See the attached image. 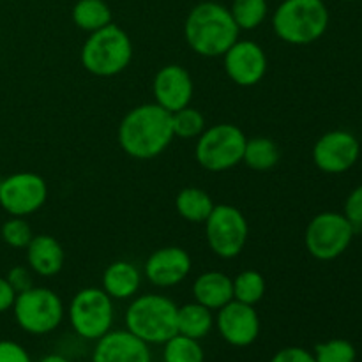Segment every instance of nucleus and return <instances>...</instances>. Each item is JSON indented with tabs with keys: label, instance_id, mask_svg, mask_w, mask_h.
<instances>
[{
	"label": "nucleus",
	"instance_id": "obj_2",
	"mask_svg": "<svg viewBox=\"0 0 362 362\" xmlns=\"http://www.w3.org/2000/svg\"><path fill=\"white\" fill-rule=\"evenodd\" d=\"M184 37L197 55L218 59L240 37L232 13L219 2H200L187 13L184 21Z\"/></svg>",
	"mask_w": 362,
	"mask_h": 362
},
{
	"label": "nucleus",
	"instance_id": "obj_14",
	"mask_svg": "<svg viewBox=\"0 0 362 362\" xmlns=\"http://www.w3.org/2000/svg\"><path fill=\"white\" fill-rule=\"evenodd\" d=\"M214 327L230 346L246 349L260 336V317L255 306L230 300L228 304L216 311Z\"/></svg>",
	"mask_w": 362,
	"mask_h": 362
},
{
	"label": "nucleus",
	"instance_id": "obj_15",
	"mask_svg": "<svg viewBox=\"0 0 362 362\" xmlns=\"http://www.w3.org/2000/svg\"><path fill=\"white\" fill-rule=\"evenodd\" d=\"M193 271L189 251L180 246H165L152 251L144 264V278L156 288L180 285Z\"/></svg>",
	"mask_w": 362,
	"mask_h": 362
},
{
	"label": "nucleus",
	"instance_id": "obj_28",
	"mask_svg": "<svg viewBox=\"0 0 362 362\" xmlns=\"http://www.w3.org/2000/svg\"><path fill=\"white\" fill-rule=\"evenodd\" d=\"M172 126L175 138L180 140H197L207 127V120L200 110L193 108V106H186V108L179 110V112L172 113Z\"/></svg>",
	"mask_w": 362,
	"mask_h": 362
},
{
	"label": "nucleus",
	"instance_id": "obj_4",
	"mask_svg": "<svg viewBox=\"0 0 362 362\" xmlns=\"http://www.w3.org/2000/svg\"><path fill=\"white\" fill-rule=\"evenodd\" d=\"M179 306L163 293H141L124 313L126 329L147 345H163L177 334Z\"/></svg>",
	"mask_w": 362,
	"mask_h": 362
},
{
	"label": "nucleus",
	"instance_id": "obj_12",
	"mask_svg": "<svg viewBox=\"0 0 362 362\" xmlns=\"http://www.w3.org/2000/svg\"><path fill=\"white\" fill-rule=\"evenodd\" d=\"M221 59L226 76L239 87H255L267 74V53L251 39L239 37Z\"/></svg>",
	"mask_w": 362,
	"mask_h": 362
},
{
	"label": "nucleus",
	"instance_id": "obj_10",
	"mask_svg": "<svg viewBox=\"0 0 362 362\" xmlns=\"http://www.w3.org/2000/svg\"><path fill=\"white\" fill-rule=\"evenodd\" d=\"M356 226L343 212L325 211L315 216L306 226L304 244L308 253L320 262H331L341 257L352 244Z\"/></svg>",
	"mask_w": 362,
	"mask_h": 362
},
{
	"label": "nucleus",
	"instance_id": "obj_21",
	"mask_svg": "<svg viewBox=\"0 0 362 362\" xmlns=\"http://www.w3.org/2000/svg\"><path fill=\"white\" fill-rule=\"evenodd\" d=\"M214 329V311L202 306L197 300L179 306L177 311V332L202 341Z\"/></svg>",
	"mask_w": 362,
	"mask_h": 362
},
{
	"label": "nucleus",
	"instance_id": "obj_18",
	"mask_svg": "<svg viewBox=\"0 0 362 362\" xmlns=\"http://www.w3.org/2000/svg\"><path fill=\"white\" fill-rule=\"evenodd\" d=\"M27 265L34 276L53 278L59 274L66 264V251L62 244L48 233H39L32 237L30 244L25 247Z\"/></svg>",
	"mask_w": 362,
	"mask_h": 362
},
{
	"label": "nucleus",
	"instance_id": "obj_32",
	"mask_svg": "<svg viewBox=\"0 0 362 362\" xmlns=\"http://www.w3.org/2000/svg\"><path fill=\"white\" fill-rule=\"evenodd\" d=\"M343 214H345V218L356 226V230L361 228L362 226V184L361 186H357L356 189L350 191V194L345 200Z\"/></svg>",
	"mask_w": 362,
	"mask_h": 362
},
{
	"label": "nucleus",
	"instance_id": "obj_6",
	"mask_svg": "<svg viewBox=\"0 0 362 362\" xmlns=\"http://www.w3.org/2000/svg\"><path fill=\"white\" fill-rule=\"evenodd\" d=\"M13 315L18 327L30 336H46L62 325L66 318L64 300L48 286H30L16 293Z\"/></svg>",
	"mask_w": 362,
	"mask_h": 362
},
{
	"label": "nucleus",
	"instance_id": "obj_29",
	"mask_svg": "<svg viewBox=\"0 0 362 362\" xmlns=\"http://www.w3.org/2000/svg\"><path fill=\"white\" fill-rule=\"evenodd\" d=\"M0 237L6 246L13 247V250H25L30 244L34 232H32V226L28 225L27 218L9 216L0 226Z\"/></svg>",
	"mask_w": 362,
	"mask_h": 362
},
{
	"label": "nucleus",
	"instance_id": "obj_5",
	"mask_svg": "<svg viewBox=\"0 0 362 362\" xmlns=\"http://www.w3.org/2000/svg\"><path fill=\"white\" fill-rule=\"evenodd\" d=\"M133 41L122 27L112 21L90 32L81 46L80 60L85 71L98 78H113L124 73L133 60Z\"/></svg>",
	"mask_w": 362,
	"mask_h": 362
},
{
	"label": "nucleus",
	"instance_id": "obj_20",
	"mask_svg": "<svg viewBox=\"0 0 362 362\" xmlns=\"http://www.w3.org/2000/svg\"><path fill=\"white\" fill-rule=\"evenodd\" d=\"M191 292L198 304L211 311H218L233 300L232 278L221 271H205L194 278Z\"/></svg>",
	"mask_w": 362,
	"mask_h": 362
},
{
	"label": "nucleus",
	"instance_id": "obj_34",
	"mask_svg": "<svg viewBox=\"0 0 362 362\" xmlns=\"http://www.w3.org/2000/svg\"><path fill=\"white\" fill-rule=\"evenodd\" d=\"M269 362H317L310 350L303 346H285L272 356Z\"/></svg>",
	"mask_w": 362,
	"mask_h": 362
},
{
	"label": "nucleus",
	"instance_id": "obj_8",
	"mask_svg": "<svg viewBox=\"0 0 362 362\" xmlns=\"http://www.w3.org/2000/svg\"><path fill=\"white\" fill-rule=\"evenodd\" d=\"M246 141L247 136L235 124H212L197 138L194 159L207 172H228L243 163Z\"/></svg>",
	"mask_w": 362,
	"mask_h": 362
},
{
	"label": "nucleus",
	"instance_id": "obj_13",
	"mask_svg": "<svg viewBox=\"0 0 362 362\" xmlns=\"http://www.w3.org/2000/svg\"><path fill=\"white\" fill-rule=\"evenodd\" d=\"M361 156V144L350 131L334 129L322 134L313 147V163L320 172L339 175L352 168Z\"/></svg>",
	"mask_w": 362,
	"mask_h": 362
},
{
	"label": "nucleus",
	"instance_id": "obj_31",
	"mask_svg": "<svg viewBox=\"0 0 362 362\" xmlns=\"http://www.w3.org/2000/svg\"><path fill=\"white\" fill-rule=\"evenodd\" d=\"M6 279L13 286L14 292L20 293L34 286V272L28 269V265H14L7 271Z\"/></svg>",
	"mask_w": 362,
	"mask_h": 362
},
{
	"label": "nucleus",
	"instance_id": "obj_25",
	"mask_svg": "<svg viewBox=\"0 0 362 362\" xmlns=\"http://www.w3.org/2000/svg\"><path fill=\"white\" fill-rule=\"evenodd\" d=\"M232 286L233 300L250 304V306H257L265 297V290H267L265 278L262 276V272L255 271V269L240 271L235 278H232Z\"/></svg>",
	"mask_w": 362,
	"mask_h": 362
},
{
	"label": "nucleus",
	"instance_id": "obj_17",
	"mask_svg": "<svg viewBox=\"0 0 362 362\" xmlns=\"http://www.w3.org/2000/svg\"><path fill=\"white\" fill-rule=\"evenodd\" d=\"M94 343L90 362H154L151 345L127 329H112Z\"/></svg>",
	"mask_w": 362,
	"mask_h": 362
},
{
	"label": "nucleus",
	"instance_id": "obj_1",
	"mask_svg": "<svg viewBox=\"0 0 362 362\" xmlns=\"http://www.w3.org/2000/svg\"><path fill=\"white\" fill-rule=\"evenodd\" d=\"M175 140L172 113L156 103H144L124 115L117 129V141L129 158L151 161L168 151Z\"/></svg>",
	"mask_w": 362,
	"mask_h": 362
},
{
	"label": "nucleus",
	"instance_id": "obj_36",
	"mask_svg": "<svg viewBox=\"0 0 362 362\" xmlns=\"http://www.w3.org/2000/svg\"><path fill=\"white\" fill-rule=\"evenodd\" d=\"M39 362H73L69 359L67 356H64V354H46V356H42Z\"/></svg>",
	"mask_w": 362,
	"mask_h": 362
},
{
	"label": "nucleus",
	"instance_id": "obj_26",
	"mask_svg": "<svg viewBox=\"0 0 362 362\" xmlns=\"http://www.w3.org/2000/svg\"><path fill=\"white\" fill-rule=\"evenodd\" d=\"M228 9L240 30H257L269 16L267 0H233Z\"/></svg>",
	"mask_w": 362,
	"mask_h": 362
},
{
	"label": "nucleus",
	"instance_id": "obj_30",
	"mask_svg": "<svg viewBox=\"0 0 362 362\" xmlns=\"http://www.w3.org/2000/svg\"><path fill=\"white\" fill-rule=\"evenodd\" d=\"M317 362H356L357 350L349 339H329L315 346Z\"/></svg>",
	"mask_w": 362,
	"mask_h": 362
},
{
	"label": "nucleus",
	"instance_id": "obj_24",
	"mask_svg": "<svg viewBox=\"0 0 362 362\" xmlns=\"http://www.w3.org/2000/svg\"><path fill=\"white\" fill-rule=\"evenodd\" d=\"M73 23L83 32H95L112 23V9L106 0H78L71 11Z\"/></svg>",
	"mask_w": 362,
	"mask_h": 362
},
{
	"label": "nucleus",
	"instance_id": "obj_23",
	"mask_svg": "<svg viewBox=\"0 0 362 362\" xmlns=\"http://www.w3.org/2000/svg\"><path fill=\"white\" fill-rule=\"evenodd\" d=\"M279 159H281V148L272 138H247L243 156V163L247 168L255 172H269L278 166Z\"/></svg>",
	"mask_w": 362,
	"mask_h": 362
},
{
	"label": "nucleus",
	"instance_id": "obj_3",
	"mask_svg": "<svg viewBox=\"0 0 362 362\" xmlns=\"http://www.w3.org/2000/svg\"><path fill=\"white\" fill-rule=\"evenodd\" d=\"M329 20L324 0H283L272 13L271 25L279 41L308 46L324 37Z\"/></svg>",
	"mask_w": 362,
	"mask_h": 362
},
{
	"label": "nucleus",
	"instance_id": "obj_11",
	"mask_svg": "<svg viewBox=\"0 0 362 362\" xmlns=\"http://www.w3.org/2000/svg\"><path fill=\"white\" fill-rule=\"evenodd\" d=\"M48 184L35 172H16L0 179V207L6 214L28 218L45 207Z\"/></svg>",
	"mask_w": 362,
	"mask_h": 362
},
{
	"label": "nucleus",
	"instance_id": "obj_9",
	"mask_svg": "<svg viewBox=\"0 0 362 362\" xmlns=\"http://www.w3.org/2000/svg\"><path fill=\"white\" fill-rule=\"evenodd\" d=\"M205 239L209 250L221 260H233L244 251L250 237V223L240 209L219 204L205 219Z\"/></svg>",
	"mask_w": 362,
	"mask_h": 362
},
{
	"label": "nucleus",
	"instance_id": "obj_19",
	"mask_svg": "<svg viewBox=\"0 0 362 362\" xmlns=\"http://www.w3.org/2000/svg\"><path fill=\"white\" fill-rule=\"evenodd\" d=\"M144 272L129 260H115L105 269L101 288L113 300H131L140 292Z\"/></svg>",
	"mask_w": 362,
	"mask_h": 362
},
{
	"label": "nucleus",
	"instance_id": "obj_16",
	"mask_svg": "<svg viewBox=\"0 0 362 362\" xmlns=\"http://www.w3.org/2000/svg\"><path fill=\"white\" fill-rule=\"evenodd\" d=\"M154 103L173 113L191 105L194 95V81L189 71L179 64H166L152 80Z\"/></svg>",
	"mask_w": 362,
	"mask_h": 362
},
{
	"label": "nucleus",
	"instance_id": "obj_35",
	"mask_svg": "<svg viewBox=\"0 0 362 362\" xmlns=\"http://www.w3.org/2000/svg\"><path fill=\"white\" fill-rule=\"evenodd\" d=\"M14 299H16V292H14V288L9 285L6 276H0V315L13 310Z\"/></svg>",
	"mask_w": 362,
	"mask_h": 362
},
{
	"label": "nucleus",
	"instance_id": "obj_37",
	"mask_svg": "<svg viewBox=\"0 0 362 362\" xmlns=\"http://www.w3.org/2000/svg\"><path fill=\"white\" fill-rule=\"evenodd\" d=\"M341 2H354V0H341Z\"/></svg>",
	"mask_w": 362,
	"mask_h": 362
},
{
	"label": "nucleus",
	"instance_id": "obj_7",
	"mask_svg": "<svg viewBox=\"0 0 362 362\" xmlns=\"http://www.w3.org/2000/svg\"><path fill=\"white\" fill-rule=\"evenodd\" d=\"M67 320L74 334L83 341H98L115 324V300L103 288L78 290L67 306Z\"/></svg>",
	"mask_w": 362,
	"mask_h": 362
},
{
	"label": "nucleus",
	"instance_id": "obj_22",
	"mask_svg": "<svg viewBox=\"0 0 362 362\" xmlns=\"http://www.w3.org/2000/svg\"><path fill=\"white\" fill-rule=\"evenodd\" d=\"M216 207L211 194L202 187H184L175 197V211L184 221L204 225L205 219L211 216L212 209Z\"/></svg>",
	"mask_w": 362,
	"mask_h": 362
},
{
	"label": "nucleus",
	"instance_id": "obj_27",
	"mask_svg": "<svg viewBox=\"0 0 362 362\" xmlns=\"http://www.w3.org/2000/svg\"><path fill=\"white\" fill-rule=\"evenodd\" d=\"M163 362H205L204 346L198 339L177 332L163 343Z\"/></svg>",
	"mask_w": 362,
	"mask_h": 362
},
{
	"label": "nucleus",
	"instance_id": "obj_33",
	"mask_svg": "<svg viewBox=\"0 0 362 362\" xmlns=\"http://www.w3.org/2000/svg\"><path fill=\"white\" fill-rule=\"evenodd\" d=\"M0 362H32V357L20 343L0 339Z\"/></svg>",
	"mask_w": 362,
	"mask_h": 362
}]
</instances>
